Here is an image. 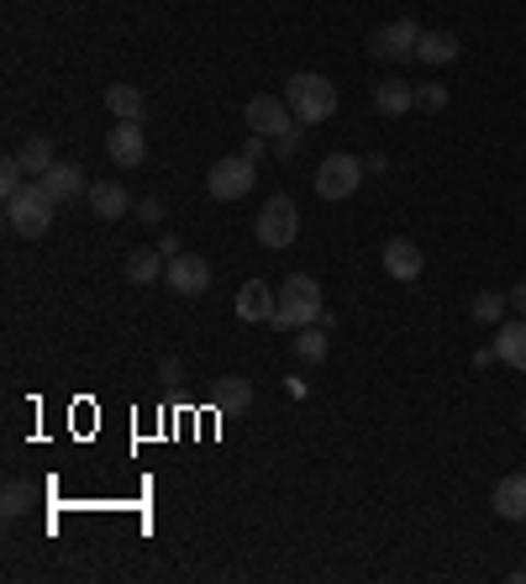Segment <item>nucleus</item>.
<instances>
[{"mask_svg":"<svg viewBox=\"0 0 526 584\" xmlns=\"http://www.w3.org/2000/svg\"><path fill=\"white\" fill-rule=\"evenodd\" d=\"M169 274V264H163V248H137L127 259V279L137 285V290H148V285H158Z\"/></svg>","mask_w":526,"mask_h":584,"instance_id":"f3484780","label":"nucleus"},{"mask_svg":"<svg viewBox=\"0 0 526 584\" xmlns=\"http://www.w3.org/2000/svg\"><path fill=\"white\" fill-rule=\"evenodd\" d=\"M505 300H511V295H495V290H479L469 300V317L479 321V327H495L500 317H505Z\"/></svg>","mask_w":526,"mask_h":584,"instance_id":"b1692460","label":"nucleus"},{"mask_svg":"<svg viewBox=\"0 0 526 584\" xmlns=\"http://www.w3.org/2000/svg\"><path fill=\"white\" fill-rule=\"evenodd\" d=\"M495 353L511 364V369L526 374V317L511 321V327H500V332H495Z\"/></svg>","mask_w":526,"mask_h":584,"instance_id":"aec40b11","label":"nucleus"},{"mask_svg":"<svg viewBox=\"0 0 526 584\" xmlns=\"http://www.w3.org/2000/svg\"><path fill=\"white\" fill-rule=\"evenodd\" d=\"M263 153H268V137H259V133H248V142H242V159H253L259 163Z\"/></svg>","mask_w":526,"mask_h":584,"instance_id":"c756f323","label":"nucleus"},{"mask_svg":"<svg viewBox=\"0 0 526 584\" xmlns=\"http://www.w3.org/2000/svg\"><path fill=\"white\" fill-rule=\"evenodd\" d=\"M300 142H306V127L295 122V127H285V133L274 137V159H295V153H300Z\"/></svg>","mask_w":526,"mask_h":584,"instance_id":"bb28decb","label":"nucleus"},{"mask_svg":"<svg viewBox=\"0 0 526 584\" xmlns=\"http://www.w3.org/2000/svg\"><path fill=\"white\" fill-rule=\"evenodd\" d=\"M321 317H327V306H321V285H316L311 274H289L268 327H279V332H300V327H311V321H321Z\"/></svg>","mask_w":526,"mask_h":584,"instance_id":"f03ea898","label":"nucleus"},{"mask_svg":"<svg viewBox=\"0 0 526 584\" xmlns=\"http://www.w3.org/2000/svg\"><path fill=\"white\" fill-rule=\"evenodd\" d=\"M84 201H90V211L101 216V221H116V216H127V206H132V201H127V190L116 185V180H95Z\"/></svg>","mask_w":526,"mask_h":584,"instance_id":"dca6fc26","label":"nucleus"},{"mask_svg":"<svg viewBox=\"0 0 526 584\" xmlns=\"http://www.w3.org/2000/svg\"><path fill=\"white\" fill-rule=\"evenodd\" d=\"M53 211H58V206H53V195L43 190V180H26L22 195H11V201H5V227H11L16 238L37 242L53 227Z\"/></svg>","mask_w":526,"mask_h":584,"instance_id":"7ed1b4c3","label":"nucleus"},{"mask_svg":"<svg viewBox=\"0 0 526 584\" xmlns=\"http://www.w3.org/2000/svg\"><path fill=\"white\" fill-rule=\"evenodd\" d=\"M500 522H526V469L522 474H505L495 484V495H490Z\"/></svg>","mask_w":526,"mask_h":584,"instance_id":"4468645a","label":"nucleus"},{"mask_svg":"<svg viewBox=\"0 0 526 584\" xmlns=\"http://www.w3.org/2000/svg\"><path fill=\"white\" fill-rule=\"evenodd\" d=\"M22 185H26L22 159H5V163H0V195L11 201V195H22Z\"/></svg>","mask_w":526,"mask_h":584,"instance_id":"a878e982","label":"nucleus"},{"mask_svg":"<svg viewBox=\"0 0 526 584\" xmlns=\"http://www.w3.org/2000/svg\"><path fill=\"white\" fill-rule=\"evenodd\" d=\"M416 43H421L416 22H411V16H395V22H385L379 32H368V58L400 64V58H416Z\"/></svg>","mask_w":526,"mask_h":584,"instance_id":"0eeeda50","label":"nucleus"},{"mask_svg":"<svg viewBox=\"0 0 526 584\" xmlns=\"http://www.w3.org/2000/svg\"><path fill=\"white\" fill-rule=\"evenodd\" d=\"M522 426H526V400H522Z\"/></svg>","mask_w":526,"mask_h":584,"instance_id":"72a5a7b5","label":"nucleus"},{"mask_svg":"<svg viewBox=\"0 0 526 584\" xmlns=\"http://www.w3.org/2000/svg\"><path fill=\"white\" fill-rule=\"evenodd\" d=\"M443 106H447V90H443V84H416V111L437 116Z\"/></svg>","mask_w":526,"mask_h":584,"instance_id":"cd10ccee","label":"nucleus"},{"mask_svg":"<svg viewBox=\"0 0 526 584\" xmlns=\"http://www.w3.org/2000/svg\"><path fill=\"white\" fill-rule=\"evenodd\" d=\"M285 106L295 111V122L300 127H316V122H327L332 111H338V84L327 80V75H289L285 80Z\"/></svg>","mask_w":526,"mask_h":584,"instance_id":"f257e3e1","label":"nucleus"},{"mask_svg":"<svg viewBox=\"0 0 526 584\" xmlns=\"http://www.w3.org/2000/svg\"><path fill=\"white\" fill-rule=\"evenodd\" d=\"M0 511L16 522V516H26L32 511V484H22V479H11L5 490H0Z\"/></svg>","mask_w":526,"mask_h":584,"instance_id":"393cba45","label":"nucleus"},{"mask_svg":"<svg viewBox=\"0 0 526 584\" xmlns=\"http://www.w3.org/2000/svg\"><path fill=\"white\" fill-rule=\"evenodd\" d=\"M374 111H379V116H405V111H416V84L411 80L374 84Z\"/></svg>","mask_w":526,"mask_h":584,"instance_id":"2eb2a0df","label":"nucleus"},{"mask_svg":"<svg viewBox=\"0 0 526 584\" xmlns=\"http://www.w3.org/2000/svg\"><path fill=\"white\" fill-rule=\"evenodd\" d=\"M259 242L268 248V253H285L289 242L300 238V211H295V201L289 195H274V201H263V211H259Z\"/></svg>","mask_w":526,"mask_h":584,"instance_id":"20e7f679","label":"nucleus"},{"mask_svg":"<svg viewBox=\"0 0 526 584\" xmlns=\"http://www.w3.org/2000/svg\"><path fill=\"white\" fill-rule=\"evenodd\" d=\"M137 221H148V227H158V221H163V201H158V195H148V201H137Z\"/></svg>","mask_w":526,"mask_h":584,"instance_id":"c85d7f7f","label":"nucleus"},{"mask_svg":"<svg viewBox=\"0 0 526 584\" xmlns=\"http://www.w3.org/2000/svg\"><path fill=\"white\" fill-rule=\"evenodd\" d=\"M16 159H22V169H26V180H43V174H48L53 163V142L48 137H26L22 142V153H16Z\"/></svg>","mask_w":526,"mask_h":584,"instance_id":"4be33fe9","label":"nucleus"},{"mask_svg":"<svg viewBox=\"0 0 526 584\" xmlns=\"http://www.w3.org/2000/svg\"><path fill=\"white\" fill-rule=\"evenodd\" d=\"M311 185L321 201H347L353 190L364 185V159H353V153H327Z\"/></svg>","mask_w":526,"mask_h":584,"instance_id":"39448f33","label":"nucleus"},{"mask_svg":"<svg viewBox=\"0 0 526 584\" xmlns=\"http://www.w3.org/2000/svg\"><path fill=\"white\" fill-rule=\"evenodd\" d=\"M332 327H321V321H311V327H300L295 337H289V347H295V358L300 364H321L327 358V347H332V337H327Z\"/></svg>","mask_w":526,"mask_h":584,"instance_id":"6ab92c4d","label":"nucleus"},{"mask_svg":"<svg viewBox=\"0 0 526 584\" xmlns=\"http://www.w3.org/2000/svg\"><path fill=\"white\" fill-rule=\"evenodd\" d=\"M210 405H216L221 416H227V411H248V405H253V385H248V379H221Z\"/></svg>","mask_w":526,"mask_h":584,"instance_id":"5701e85b","label":"nucleus"},{"mask_svg":"<svg viewBox=\"0 0 526 584\" xmlns=\"http://www.w3.org/2000/svg\"><path fill=\"white\" fill-rule=\"evenodd\" d=\"M43 190L53 195V206H69L75 195H90V185H84V169H79V163H53L48 174H43Z\"/></svg>","mask_w":526,"mask_h":584,"instance_id":"ddd939ff","label":"nucleus"},{"mask_svg":"<svg viewBox=\"0 0 526 584\" xmlns=\"http://www.w3.org/2000/svg\"><path fill=\"white\" fill-rule=\"evenodd\" d=\"M105 153H111L116 169H137V163L148 159V137H142L137 122H116V127L105 133Z\"/></svg>","mask_w":526,"mask_h":584,"instance_id":"9d476101","label":"nucleus"},{"mask_svg":"<svg viewBox=\"0 0 526 584\" xmlns=\"http://www.w3.org/2000/svg\"><path fill=\"white\" fill-rule=\"evenodd\" d=\"M163 285L174 295H206L210 290V264L201 253H174L169 259V274H163Z\"/></svg>","mask_w":526,"mask_h":584,"instance_id":"1a4fd4ad","label":"nucleus"},{"mask_svg":"<svg viewBox=\"0 0 526 584\" xmlns=\"http://www.w3.org/2000/svg\"><path fill=\"white\" fill-rule=\"evenodd\" d=\"M158 379H163V385H180V379H184L180 358H163V364H158Z\"/></svg>","mask_w":526,"mask_h":584,"instance_id":"7c9ffc66","label":"nucleus"},{"mask_svg":"<svg viewBox=\"0 0 526 584\" xmlns=\"http://www.w3.org/2000/svg\"><path fill=\"white\" fill-rule=\"evenodd\" d=\"M105 111H111L116 122H142L148 101H142V90H137V84H111V90H105Z\"/></svg>","mask_w":526,"mask_h":584,"instance_id":"a211bd4d","label":"nucleus"},{"mask_svg":"<svg viewBox=\"0 0 526 584\" xmlns=\"http://www.w3.org/2000/svg\"><path fill=\"white\" fill-rule=\"evenodd\" d=\"M253 185H259V169H253V159H216L206 169V190L210 201H242V195H253Z\"/></svg>","mask_w":526,"mask_h":584,"instance_id":"423d86ee","label":"nucleus"},{"mask_svg":"<svg viewBox=\"0 0 526 584\" xmlns=\"http://www.w3.org/2000/svg\"><path fill=\"white\" fill-rule=\"evenodd\" d=\"M416 58L432 64V69H437V64H453V58H458V37H453V32H421Z\"/></svg>","mask_w":526,"mask_h":584,"instance_id":"412c9836","label":"nucleus"},{"mask_svg":"<svg viewBox=\"0 0 526 584\" xmlns=\"http://www.w3.org/2000/svg\"><path fill=\"white\" fill-rule=\"evenodd\" d=\"M364 169H368V174H385V169H390V159H385V153H368Z\"/></svg>","mask_w":526,"mask_h":584,"instance_id":"2f4dec72","label":"nucleus"},{"mask_svg":"<svg viewBox=\"0 0 526 584\" xmlns=\"http://www.w3.org/2000/svg\"><path fill=\"white\" fill-rule=\"evenodd\" d=\"M242 127L259 137H279L285 127H295V111L285 106V95H253L242 111Z\"/></svg>","mask_w":526,"mask_h":584,"instance_id":"6e6552de","label":"nucleus"},{"mask_svg":"<svg viewBox=\"0 0 526 584\" xmlns=\"http://www.w3.org/2000/svg\"><path fill=\"white\" fill-rule=\"evenodd\" d=\"M379 264H385V274H390V279L411 285V279L421 274V264H426V259H421V248H416L411 238H390V242H385V253H379Z\"/></svg>","mask_w":526,"mask_h":584,"instance_id":"9b49d317","label":"nucleus"},{"mask_svg":"<svg viewBox=\"0 0 526 584\" xmlns=\"http://www.w3.org/2000/svg\"><path fill=\"white\" fill-rule=\"evenodd\" d=\"M511 306H516V311L526 317V285H516V290H511Z\"/></svg>","mask_w":526,"mask_h":584,"instance_id":"473e14b6","label":"nucleus"},{"mask_svg":"<svg viewBox=\"0 0 526 584\" xmlns=\"http://www.w3.org/2000/svg\"><path fill=\"white\" fill-rule=\"evenodd\" d=\"M274 306H279V290L268 279H248L237 290V317L242 321H274Z\"/></svg>","mask_w":526,"mask_h":584,"instance_id":"f8f14e48","label":"nucleus"}]
</instances>
